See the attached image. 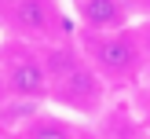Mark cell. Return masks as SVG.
<instances>
[{
  "label": "cell",
  "mask_w": 150,
  "mask_h": 139,
  "mask_svg": "<svg viewBox=\"0 0 150 139\" xmlns=\"http://www.w3.org/2000/svg\"><path fill=\"white\" fill-rule=\"evenodd\" d=\"M81 22L88 33H117L125 29V4L121 0H77Z\"/></svg>",
  "instance_id": "4"
},
{
  "label": "cell",
  "mask_w": 150,
  "mask_h": 139,
  "mask_svg": "<svg viewBox=\"0 0 150 139\" xmlns=\"http://www.w3.org/2000/svg\"><path fill=\"white\" fill-rule=\"evenodd\" d=\"M11 18L18 22L29 37H44V33L51 29L48 0H15V4H11Z\"/></svg>",
  "instance_id": "5"
},
{
  "label": "cell",
  "mask_w": 150,
  "mask_h": 139,
  "mask_svg": "<svg viewBox=\"0 0 150 139\" xmlns=\"http://www.w3.org/2000/svg\"><path fill=\"white\" fill-rule=\"evenodd\" d=\"M0 66H4V84H7L11 99H22V102L51 99V80H48L44 55L29 51L26 44H7L0 51Z\"/></svg>",
  "instance_id": "2"
},
{
  "label": "cell",
  "mask_w": 150,
  "mask_h": 139,
  "mask_svg": "<svg viewBox=\"0 0 150 139\" xmlns=\"http://www.w3.org/2000/svg\"><path fill=\"white\" fill-rule=\"evenodd\" d=\"M44 66H48V80H51V99L62 106L77 110V114H99L103 110V77L88 66V59L77 48H55L44 51Z\"/></svg>",
  "instance_id": "1"
},
{
  "label": "cell",
  "mask_w": 150,
  "mask_h": 139,
  "mask_svg": "<svg viewBox=\"0 0 150 139\" xmlns=\"http://www.w3.org/2000/svg\"><path fill=\"white\" fill-rule=\"evenodd\" d=\"M84 48L92 55L95 70L106 73V77H128L139 66V44L128 29H117V33H88Z\"/></svg>",
  "instance_id": "3"
},
{
  "label": "cell",
  "mask_w": 150,
  "mask_h": 139,
  "mask_svg": "<svg viewBox=\"0 0 150 139\" xmlns=\"http://www.w3.org/2000/svg\"><path fill=\"white\" fill-rule=\"evenodd\" d=\"M7 95V84H4V66H0V99Z\"/></svg>",
  "instance_id": "7"
},
{
  "label": "cell",
  "mask_w": 150,
  "mask_h": 139,
  "mask_svg": "<svg viewBox=\"0 0 150 139\" xmlns=\"http://www.w3.org/2000/svg\"><path fill=\"white\" fill-rule=\"evenodd\" d=\"M22 139H77V128L62 117L51 114H37L22 124Z\"/></svg>",
  "instance_id": "6"
},
{
  "label": "cell",
  "mask_w": 150,
  "mask_h": 139,
  "mask_svg": "<svg viewBox=\"0 0 150 139\" xmlns=\"http://www.w3.org/2000/svg\"><path fill=\"white\" fill-rule=\"evenodd\" d=\"M77 139H92V135H77Z\"/></svg>",
  "instance_id": "8"
}]
</instances>
